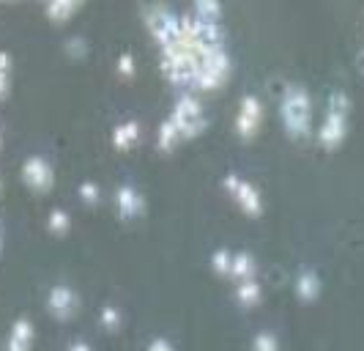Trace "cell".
I'll return each instance as SVG.
<instances>
[{
  "label": "cell",
  "instance_id": "6da1fadb",
  "mask_svg": "<svg viewBox=\"0 0 364 351\" xmlns=\"http://www.w3.org/2000/svg\"><path fill=\"white\" fill-rule=\"evenodd\" d=\"M279 115L291 137H307L312 127V99L304 85H288L279 102Z\"/></svg>",
  "mask_w": 364,
  "mask_h": 351
},
{
  "label": "cell",
  "instance_id": "7a4b0ae2",
  "mask_svg": "<svg viewBox=\"0 0 364 351\" xmlns=\"http://www.w3.org/2000/svg\"><path fill=\"white\" fill-rule=\"evenodd\" d=\"M348 110H350V99H348L346 93H343V91L331 93V99H328L326 118H323V124H321V132H318L321 143H323L326 148L340 146V140L346 137Z\"/></svg>",
  "mask_w": 364,
  "mask_h": 351
},
{
  "label": "cell",
  "instance_id": "3957f363",
  "mask_svg": "<svg viewBox=\"0 0 364 351\" xmlns=\"http://www.w3.org/2000/svg\"><path fill=\"white\" fill-rule=\"evenodd\" d=\"M228 72H230V58L225 53V47H219V50H211V53L203 56L198 74H195V83L200 88H217L219 83L228 77Z\"/></svg>",
  "mask_w": 364,
  "mask_h": 351
},
{
  "label": "cell",
  "instance_id": "277c9868",
  "mask_svg": "<svg viewBox=\"0 0 364 351\" xmlns=\"http://www.w3.org/2000/svg\"><path fill=\"white\" fill-rule=\"evenodd\" d=\"M170 121H173V127L178 130L181 137L183 135H195V132L203 130V124H205L200 102H198L195 96H181L178 105H176V110H173V115H170Z\"/></svg>",
  "mask_w": 364,
  "mask_h": 351
},
{
  "label": "cell",
  "instance_id": "5b68a950",
  "mask_svg": "<svg viewBox=\"0 0 364 351\" xmlns=\"http://www.w3.org/2000/svg\"><path fill=\"white\" fill-rule=\"evenodd\" d=\"M260 121H263V105L257 102V96H244L241 105H238L236 130L241 132L244 137H250V135H255V130L260 127Z\"/></svg>",
  "mask_w": 364,
  "mask_h": 351
},
{
  "label": "cell",
  "instance_id": "8992f818",
  "mask_svg": "<svg viewBox=\"0 0 364 351\" xmlns=\"http://www.w3.org/2000/svg\"><path fill=\"white\" fill-rule=\"evenodd\" d=\"M225 187L236 195L238 204L244 206L250 214H260V209H263V204H260V192H257L250 182H244V179H238L236 173H230V176L225 179Z\"/></svg>",
  "mask_w": 364,
  "mask_h": 351
},
{
  "label": "cell",
  "instance_id": "52a82bcc",
  "mask_svg": "<svg viewBox=\"0 0 364 351\" xmlns=\"http://www.w3.org/2000/svg\"><path fill=\"white\" fill-rule=\"evenodd\" d=\"M118 209L127 214V217H132V214H137L140 209H143V198L137 195V189L132 184H124L118 187Z\"/></svg>",
  "mask_w": 364,
  "mask_h": 351
},
{
  "label": "cell",
  "instance_id": "ba28073f",
  "mask_svg": "<svg viewBox=\"0 0 364 351\" xmlns=\"http://www.w3.org/2000/svg\"><path fill=\"white\" fill-rule=\"evenodd\" d=\"M25 173H28V182H31V184H36V187H47L50 182H53L47 162H44V159H38V157H33L31 162H25Z\"/></svg>",
  "mask_w": 364,
  "mask_h": 351
},
{
  "label": "cell",
  "instance_id": "9c48e42d",
  "mask_svg": "<svg viewBox=\"0 0 364 351\" xmlns=\"http://www.w3.org/2000/svg\"><path fill=\"white\" fill-rule=\"evenodd\" d=\"M252 272H255L252 256H247V253H236L233 261H230V275L238 278V280H250L252 278Z\"/></svg>",
  "mask_w": 364,
  "mask_h": 351
},
{
  "label": "cell",
  "instance_id": "30bf717a",
  "mask_svg": "<svg viewBox=\"0 0 364 351\" xmlns=\"http://www.w3.org/2000/svg\"><path fill=\"white\" fill-rule=\"evenodd\" d=\"M238 299H241V305H247V308H252V305H257L260 302V285H257L255 280H241L238 283Z\"/></svg>",
  "mask_w": 364,
  "mask_h": 351
},
{
  "label": "cell",
  "instance_id": "8fae6325",
  "mask_svg": "<svg viewBox=\"0 0 364 351\" xmlns=\"http://www.w3.org/2000/svg\"><path fill=\"white\" fill-rule=\"evenodd\" d=\"M50 305H53L55 313H69L74 305V294L69 291V288L60 285V288H55L53 294H50Z\"/></svg>",
  "mask_w": 364,
  "mask_h": 351
},
{
  "label": "cell",
  "instance_id": "7c38bea8",
  "mask_svg": "<svg viewBox=\"0 0 364 351\" xmlns=\"http://www.w3.org/2000/svg\"><path fill=\"white\" fill-rule=\"evenodd\" d=\"M137 137H140V127H137V121H127V124H121V127L115 130V143H118L121 148H129Z\"/></svg>",
  "mask_w": 364,
  "mask_h": 351
},
{
  "label": "cell",
  "instance_id": "4fadbf2b",
  "mask_svg": "<svg viewBox=\"0 0 364 351\" xmlns=\"http://www.w3.org/2000/svg\"><path fill=\"white\" fill-rule=\"evenodd\" d=\"M296 291L304 296V299H312V296L318 294V278H315V272H301L299 280H296Z\"/></svg>",
  "mask_w": 364,
  "mask_h": 351
},
{
  "label": "cell",
  "instance_id": "5bb4252c",
  "mask_svg": "<svg viewBox=\"0 0 364 351\" xmlns=\"http://www.w3.org/2000/svg\"><path fill=\"white\" fill-rule=\"evenodd\" d=\"M252 349L255 351H279V343H277V337L272 332H260L255 337V343H252Z\"/></svg>",
  "mask_w": 364,
  "mask_h": 351
},
{
  "label": "cell",
  "instance_id": "9a60e30c",
  "mask_svg": "<svg viewBox=\"0 0 364 351\" xmlns=\"http://www.w3.org/2000/svg\"><path fill=\"white\" fill-rule=\"evenodd\" d=\"M230 261H233V256L228 250H217L214 253V266H217L219 272H230Z\"/></svg>",
  "mask_w": 364,
  "mask_h": 351
},
{
  "label": "cell",
  "instance_id": "2e32d148",
  "mask_svg": "<svg viewBox=\"0 0 364 351\" xmlns=\"http://www.w3.org/2000/svg\"><path fill=\"white\" fill-rule=\"evenodd\" d=\"M148 351H173V346H170L164 337H156V340L148 346Z\"/></svg>",
  "mask_w": 364,
  "mask_h": 351
},
{
  "label": "cell",
  "instance_id": "e0dca14e",
  "mask_svg": "<svg viewBox=\"0 0 364 351\" xmlns=\"http://www.w3.org/2000/svg\"><path fill=\"white\" fill-rule=\"evenodd\" d=\"M121 69H124V72H132V56L121 58Z\"/></svg>",
  "mask_w": 364,
  "mask_h": 351
}]
</instances>
